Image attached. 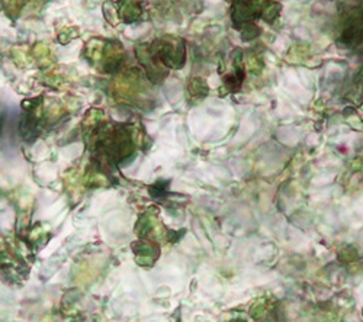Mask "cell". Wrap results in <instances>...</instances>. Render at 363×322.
<instances>
[{
	"label": "cell",
	"mask_w": 363,
	"mask_h": 322,
	"mask_svg": "<svg viewBox=\"0 0 363 322\" xmlns=\"http://www.w3.org/2000/svg\"><path fill=\"white\" fill-rule=\"evenodd\" d=\"M90 129L89 148L92 159L101 167H117L135 152L134 131L128 124L118 122H94Z\"/></svg>",
	"instance_id": "cell-1"
},
{
	"label": "cell",
	"mask_w": 363,
	"mask_h": 322,
	"mask_svg": "<svg viewBox=\"0 0 363 322\" xmlns=\"http://www.w3.org/2000/svg\"><path fill=\"white\" fill-rule=\"evenodd\" d=\"M85 57L103 73H115L124 64L125 53L118 41L92 39L85 47Z\"/></svg>",
	"instance_id": "cell-2"
},
{
	"label": "cell",
	"mask_w": 363,
	"mask_h": 322,
	"mask_svg": "<svg viewBox=\"0 0 363 322\" xmlns=\"http://www.w3.org/2000/svg\"><path fill=\"white\" fill-rule=\"evenodd\" d=\"M339 41L351 48L363 47V3L357 5V8H351L344 15Z\"/></svg>",
	"instance_id": "cell-3"
},
{
	"label": "cell",
	"mask_w": 363,
	"mask_h": 322,
	"mask_svg": "<svg viewBox=\"0 0 363 322\" xmlns=\"http://www.w3.org/2000/svg\"><path fill=\"white\" fill-rule=\"evenodd\" d=\"M263 3L262 2H237L234 3L233 8V13H231V18H233V24L234 26L239 28L240 25H247L251 24V21L260 18L262 17V10L263 8H260Z\"/></svg>",
	"instance_id": "cell-4"
},
{
	"label": "cell",
	"mask_w": 363,
	"mask_h": 322,
	"mask_svg": "<svg viewBox=\"0 0 363 322\" xmlns=\"http://www.w3.org/2000/svg\"><path fill=\"white\" fill-rule=\"evenodd\" d=\"M119 6L121 8L118 9V13H119L121 21L133 24V22L140 19V17H141V5L140 3H135V2L127 3V2H125V3H121Z\"/></svg>",
	"instance_id": "cell-5"
},
{
	"label": "cell",
	"mask_w": 363,
	"mask_h": 322,
	"mask_svg": "<svg viewBox=\"0 0 363 322\" xmlns=\"http://www.w3.org/2000/svg\"><path fill=\"white\" fill-rule=\"evenodd\" d=\"M187 91H189V95L195 99H203L208 95V86H207V83H205V80L196 78L189 83Z\"/></svg>",
	"instance_id": "cell-6"
},
{
	"label": "cell",
	"mask_w": 363,
	"mask_h": 322,
	"mask_svg": "<svg viewBox=\"0 0 363 322\" xmlns=\"http://www.w3.org/2000/svg\"><path fill=\"white\" fill-rule=\"evenodd\" d=\"M280 15V5L275 3V2H269V3H264V8L262 10V18L272 24L275 19H278V17Z\"/></svg>",
	"instance_id": "cell-7"
},
{
	"label": "cell",
	"mask_w": 363,
	"mask_h": 322,
	"mask_svg": "<svg viewBox=\"0 0 363 322\" xmlns=\"http://www.w3.org/2000/svg\"><path fill=\"white\" fill-rule=\"evenodd\" d=\"M259 35H260V28H259L258 25H255L253 22L244 25V28H243V35H242L243 41H253V39H256V37H259Z\"/></svg>",
	"instance_id": "cell-8"
},
{
	"label": "cell",
	"mask_w": 363,
	"mask_h": 322,
	"mask_svg": "<svg viewBox=\"0 0 363 322\" xmlns=\"http://www.w3.org/2000/svg\"><path fill=\"white\" fill-rule=\"evenodd\" d=\"M0 129H2V118H0Z\"/></svg>",
	"instance_id": "cell-9"
}]
</instances>
